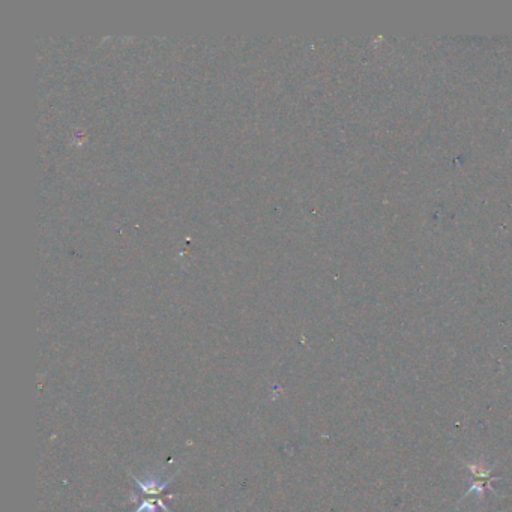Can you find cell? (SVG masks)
Masks as SVG:
<instances>
[{
  "mask_svg": "<svg viewBox=\"0 0 512 512\" xmlns=\"http://www.w3.org/2000/svg\"><path fill=\"white\" fill-rule=\"evenodd\" d=\"M175 475L176 472L173 475L164 476L163 470L148 473V475L143 476V479L131 475V478L136 481L137 487H139V493H133V500H140V506L136 512H157L158 508L163 509L164 512H172L164 500L173 496H166L164 490L175 478Z\"/></svg>",
  "mask_w": 512,
  "mask_h": 512,
  "instance_id": "6da1fadb",
  "label": "cell"
}]
</instances>
